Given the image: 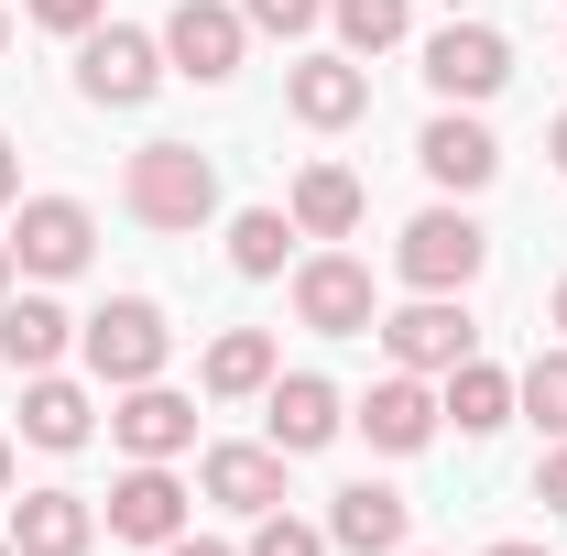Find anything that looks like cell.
I'll list each match as a JSON object with an SVG mask.
<instances>
[{"instance_id":"cell-1","label":"cell","mask_w":567,"mask_h":556,"mask_svg":"<svg viewBox=\"0 0 567 556\" xmlns=\"http://www.w3.org/2000/svg\"><path fill=\"white\" fill-rule=\"evenodd\" d=\"M121 197H132L142 229H208L218 218V164L197 142H142L132 175H121Z\"/></svg>"},{"instance_id":"cell-2","label":"cell","mask_w":567,"mask_h":556,"mask_svg":"<svg viewBox=\"0 0 567 556\" xmlns=\"http://www.w3.org/2000/svg\"><path fill=\"white\" fill-rule=\"evenodd\" d=\"M76 349H87V371H99L110 393H132V382H164L175 328H164V306H153V295H110L99 317H76Z\"/></svg>"},{"instance_id":"cell-3","label":"cell","mask_w":567,"mask_h":556,"mask_svg":"<svg viewBox=\"0 0 567 556\" xmlns=\"http://www.w3.org/2000/svg\"><path fill=\"white\" fill-rule=\"evenodd\" d=\"M492 262V229L470 208H415L404 218V240H393V274L415 284V295H470Z\"/></svg>"},{"instance_id":"cell-4","label":"cell","mask_w":567,"mask_h":556,"mask_svg":"<svg viewBox=\"0 0 567 556\" xmlns=\"http://www.w3.org/2000/svg\"><path fill=\"white\" fill-rule=\"evenodd\" d=\"M164 76H175V66H164V33H142V22L76 33V99H87V110H142Z\"/></svg>"},{"instance_id":"cell-5","label":"cell","mask_w":567,"mask_h":556,"mask_svg":"<svg viewBox=\"0 0 567 556\" xmlns=\"http://www.w3.org/2000/svg\"><path fill=\"white\" fill-rule=\"evenodd\" d=\"M295 317H306L317 339H371V328H382L371 262H350V251H306V262H295Z\"/></svg>"},{"instance_id":"cell-6","label":"cell","mask_w":567,"mask_h":556,"mask_svg":"<svg viewBox=\"0 0 567 556\" xmlns=\"http://www.w3.org/2000/svg\"><path fill=\"white\" fill-rule=\"evenodd\" d=\"M251 55V22H240V0H175L164 11V66L197 76V87H229Z\"/></svg>"},{"instance_id":"cell-7","label":"cell","mask_w":567,"mask_h":556,"mask_svg":"<svg viewBox=\"0 0 567 556\" xmlns=\"http://www.w3.org/2000/svg\"><path fill=\"white\" fill-rule=\"evenodd\" d=\"M502 76H513V44H502L492 22H436V33H425V87H436L447 110H481Z\"/></svg>"},{"instance_id":"cell-8","label":"cell","mask_w":567,"mask_h":556,"mask_svg":"<svg viewBox=\"0 0 567 556\" xmlns=\"http://www.w3.org/2000/svg\"><path fill=\"white\" fill-rule=\"evenodd\" d=\"M87 251H99V218L76 208V197H22V218H11V262H22L33 284L87 274Z\"/></svg>"},{"instance_id":"cell-9","label":"cell","mask_w":567,"mask_h":556,"mask_svg":"<svg viewBox=\"0 0 567 556\" xmlns=\"http://www.w3.org/2000/svg\"><path fill=\"white\" fill-rule=\"evenodd\" d=\"M262 425H274L284 459H317V447H339L350 404H339V382H328V371H274V382H262Z\"/></svg>"},{"instance_id":"cell-10","label":"cell","mask_w":567,"mask_h":556,"mask_svg":"<svg viewBox=\"0 0 567 556\" xmlns=\"http://www.w3.org/2000/svg\"><path fill=\"white\" fill-rule=\"evenodd\" d=\"M382 349H393V371H458V360L481 349V328H470L458 295H415V306L382 317Z\"/></svg>"},{"instance_id":"cell-11","label":"cell","mask_w":567,"mask_h":556,"mask_svg":"<svg viewBox=\"0 0 567 556\" xmlns=\"http://www.w3.org/2000/svg\"><path fill=\"white\" fill-rule=\"evenodd\" d=\"M110 535H121V546H175V535H186V481H175V459H132V470L110 481Z\"/></svg>"},{"instance_id":"cell-12","label":"cell","mask_w":567,"mask_h":556,"mask_svg":"<svg viewBox=\"0 0 567 556\" xmlns=\"http://www.w3.org/2000/svg\"><path fill=\"white\" fill-rule=\"evenodd\" d=\"M284 110H295L306 132H350L360 110H371V66H360V55H295V66H284Z\"/></svg>"},{"instance_id":"cell-13","label":"cell","mask_w":567,"mask_h":556,"mask_svg":"<svg viewBox=\"0 0 567 556\" xmlns=\"http://www.w3.org/2000/svg\"><path fill=\"white\" fill-rule=\"evenodd\" d=\"M350 425L360 436H371V447H393V459H415L425 436H436V393H425V371H382V382H371V393H360L350 404Z\"/></svg>"},{"instance_id":"cell-14","label":"cell","mask_w":567,"mask_h":556,"mask_svg":"<svg viewBox=\"0 0 567 556\" xmlns=\"http://www.w3.org/2000/svg\"><path fill=\"white\" fill-rule=\"evenodd\" d=\"M415 164H425V175H436V186H447V197H481V186H492V175H502V142L481 132L470 110H436V121H425V132H415Z\"/></svg>"},{"instance_id":"cell-15","label":"cell","mask_w":567,"mask_h":556,"mask_svg":"<svg viewBox=\"0 0 567 556\" xmlns=\"http://www.w3.org/2000/svg\"><path fill=\"white\" fill-rule=\"evenodd\" d=\"M110 436H121L132 459H186V447H197V404H186L175 382H132V393L110 404Z\"/></svg>"},{"instance_id":"cell-16","label":"cell","mask_w":567,"mask_h":556,"mask_svg":"<svg viewBox=\"0 0 567 556\" xmlns=\"http://www.w3.org/2000/svg\"><path fill=\"white\" fill-rule=\"evenodd\" d=\"M404 524H415V502L382 491V481H350L328 502V546L339 556H404Z\"/></svg>"},{"instance_id":"cell-17","label":"cell","mask_w":567,"mask_h":556,"mask_svg":"<svg viewBox=\"0 0 567 556\" xmlns=\"http://www.w3.org/2000/svg\"><path fill=\"white\" fill-rule=\"evenodd\" d=\"M11 546H22V556H87V546H99L87 491H22V502H11Z\"/></svg>"},{"instance_id":"cell-18","label":"cell","mask_w":567,"mask_h":556,"mask_svg":"<svg viewBox=\"0 0 567 556\" xmlns=\"http://www.w3.org/2000/svg\"><path fill=\"white\" fill-rule=\"evenodd\" d=\"M22 436L33 447H87L99 436V404H87V382H66V371H22Z\"/></svg>"},{"instance_id":"cell-19","label":"cell","mask_w":567,"mask_h":556,"mask_svg":"<svg viewBox=\"0 0 567 556\" xmlns=\"http://www.w3.org/2000/svg\"><path fill=\"white\" fill-rule=\"evenodd\" d=\"M197 491L218 513H274L284 502V447H208L197 459Z\"/></svg>"},{"instance_id":"cell-20","label":"cell","mask_w":567,"mask_h":556,"mask_svg":"<svg viewBox=\"0 0 567 556\" xmlns=\"http://www.w3.org/2000/svg\"><path fill=\"white\" fill-rule=\"evenodd\" d=\"M360 208H371V197H360V175H350V164H306V175H295V197H284L295 240H350V229H360Z\"/></svg>"},{"instance_id":"cell-21","label":"cell","mask_w":567,"mask_h":556,"mask_svg":"<svg viewBox=\"0 0 567 556\" xmlns=\"http://www.w3.org/2000/svg\"><path fill=\"white\" fill-rule=\"evenodd\" d=\"M66 339H76V317L55 295H0V360H11V371H55Z\"/></svg>"},{"instance_id":"cell-22","label":"cell","mask_w":567,"mask_h":556,"mask_svg":"<svg viewBox=\"0 0 567 556\" xmlns=\"http://www.w3.org/2000/svg\"><path fill=\"white\" fill-rule=\"evenodd\" d=\"M274 371H284L274 328H218V339H208V371H197V382H208L218 404H251V393H262Z\"/></svg>"},{"instance_id":"cell-23","label":"cell","mask_w":567,"mask_h":556,"mask_svg":"<svg viewBox=\"0 0 567 556\" xmlns=\"http://www.w3.org/2000/svg\"><path fill=\"white\" fill-rule=\"evenodd\" d=\"M436 415L458 425V436H492V425H513V371H492L481 349L447 371V393H436Z\"/></svg>"},{"instance_id":"cell-24","label":"cell","mask_w":567,"mask_h":556,"mask_svg":"<svg viewBox=\"0 0 567 556\" xmlns=\"http://www.w3.org/2000/svg\"><path fill=\"white\" fill-rule=\"evenodd\" d=\"M328 22H339V55H382L415 33V0H328Z\"/></svg>"},{"instance_id":"cell-25","label":"cell","mask_w":567,"mask_h":556,"mask_svg":"<svg viewBox=\"0 0 567 556\" xmlns=\"http://www.w3.org/2000/svg\"><path fill=\"white\" fill-rule=\"evenodd\" d=\"M284 240H295L284 208H240V218H229V274H251V284L284 274Z\"/></svg>"},{"instance_id":"cell-26","label":"cell","mask_w":567,"mask_h":556,"mask_svg":"<svg viewBox=\"0 0 567 556\" xmlns=\"http://www.w3.org/2000/svg\"><path fill=\"white\" fill-rule=\"evenodd\" d=\"M513 404H524V415L546 425V436H567V349H535V360H524Z\"/></svg>"},{"instance_id":"cell-27","label":"cell","mask_w":567,"mask_h":556,"mask_svg":"<svg viewBox=\"0 0 567 556\" xmlns=\"http://www.w3.org/2000/svg\"><path fill=\"white\" fill-rule=\"evenodd\" d=\"M251 556H328V524H295V513H251Z\"/></svg>"},{"instance_id":"cell-28","label":"cell","mask_w":567,"mask_h":556,"mask_svg":"<svg viewBox=\"0 0 567 556\" xmlns=\"http://www.w3.org/2000/svg\"><path fill=\"white\" fill-rule=\"evenodd\" d=\"M240 22H251V33H284V44H306V33L328 22V0H240Z\"/></svg>"},{"instance_id":"cell-29","label":"cell","mask_w":567,"mask_h":556,"mask_svg":"<svg viewBox=\"0 0 567 556\" xmlns=\"http://www.w3.org/2000/svg\"><path fill=\"white\" fill-rule=\"evenodd\" d=\"M22 11H33V22H44V33H99V22H110V0H22Z\"/></svg>"},{"instance_id":"cell-30","label":"cell","mask_w":567,"mask_h":556,"mask_svg":"<svg viewBox=\"0 0 567 556\" xmlns=\"http://www.w3.org/2000/svg\"><path fill=\"white\" fill-rule=\"evenodd\" d=\"M535 502H546V513H567V436L535 459Z\"/></svg>"},{"instance_id":"cell-31","label":"cell","mask_w":567,"mask_h":556,"mask_svg":"<svg viewBox=\"0 0 567 556\" xmlns=\"http://www.w3.org/2000/svg\"><path fill=\"white\" fill-rule=\"evenodd\" d=\"M22 197V153H11V132H0V208Z\"/></svg>"},{"instance_id":"cell-32","label":"cell","mask_w":567,"mask_h":556,"mask_svg":"<svg viewBox=\"0 0 567 556\" xmlns=\"http://www.w3.org/2000/svg\"><path fill=\"white\" fill-rule=\"evenodd\" d=\"M164 556H229V546H218V535H175Z\"/></svg>"},{"instance_id":"cell-33","label":"cell","mask_w":567,"mask_h":556,"mask_svg":"<svg viewBox=\"0 0 567 556\" xmlns=\"http://www.w3.org/2000/svg\"><path fill=\"white\" fill-rule=\"evenodd\" d=\"M481 556H546V546H524V535H502V546H481Z\"/></svg>"},{"instance_id":"cell-34","label":"cell","mask_w":567,"mask_h":556,"mask_svg":"<svg viewBox=\"0 0 567 556\" xmlns=\"http://www.w3.org/2000/svg\"><path fill=\"white\" fill-rule=\"evenodd\" d=\"M546 153H557V175H567V110H557V132H546Z\"/></svg>"},{"instance_id":"cell-35","label":"cell","mask_w":567,"mask_h":556,"mask_svg":"<svg viewBox=\"0 0 567 556\" xmlns=\"http://www.w3.org/2000/svg\"><path fill=\"white\" fill-rule=\"evenodd\" d=\"M11 274H22V262H11V240H0V295H11Z\"/></svg>"},{"instance_id":"cell-36","label":"cell","mask_w":567,"mask_h":556,"mask_svg":"<svg viewBox=\"0 0 567 556\" xmlns=\"http://www.w3.org/2000/svg\"><path fill=\"white\" fill-rule=\"evenodd\" d=\"M0 491H11V436H0Z\"/></svg>"},{"instance_id":"cell-37","label":"cell","mask_w":567,"mask_h":556,"mask_svg":"<svg viewBox=\"0 0 567 556\" xmlns=\"http://www.w3.org/2000/svg\"><path fill=\"white\" fill-rule=\"evenodd\" d=\"M546 317H557V328H567V284H557V306H546Z\"/></svg>"},{"instance_id":"cell-38","label":"cell","mask_w":567,"mask_h":556,"mask_svg":"<svg viewBox=\"0 0 567 556\" xmlns=\"http://www.w3.org/2000/svg\"><path fill=\"white\" fill-rule=\"evenodd\" d=\"M0 44H11V11H0Z\"/></svg>"},{"instance_id":"cell-39","label":"cell","mask_w":567,"mask_h":556,"mask_svg":"<svg viewBox=\"0 0 567 556\" xmlns=\"http://www.w3.org/2000/svg\"><path fill=\"white\" fill-rule=\"evenodd\" d=\"M0 556H22V546H11V535H0Z\"/></svg>"}]
</instances>
